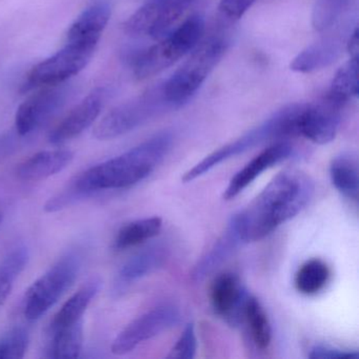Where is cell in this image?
Masks as SVG:
<instances>
[{
    "label": "cell",
    "instance_id": "7a4b0ae2",
    "mask_svg": "<svg viewBox=\"0 0 359 359\" xmlns=\"http://www.w3.org/2000/svg\"><path fill=\"white\" fill-rule=\"evenodd\" d=\"M314 191V182L306 173L283 172L245 210L232 217L230 224L241 243L260 241L302 211Z\"/></svg>",
    "mask_w": 359,
    "mask_h": 359
},
{
    "label": "cell",
    "instance_id": "7c38bea8",
    "mask_svg": "<svg viewBox=\"0 0 359 359\" xmlns=\"http://www.w3.org/2000/svg\"><path fill=\"white\" fill-rule=\"evenodd\" d=\"M107 96L104 88H95L52 130L49 142L60 144L81 135L100 116Z\"/></svg>",
    "mask_w": 359,
    "mask_h": 359
},
{
    "label": "cell",
    "instance_id": "2e32d148",
    "mask_svg": "<svg viewBox=\"0 0 359 359\" xmlns=\"http://www.w3.org/2000/svg\"><path fill=\"white\" fill-rule=\"evenodd\" d=\"M167 258V248L161 245H153L138 252L133 257L126 262L119 270L115 283L117 293L125 291L132 283L161 269Z\"/></svg>",
    "mask_w": 359,
    "mask_h": 359
},
{
    "label": "cell",
    "instance_id": "1f68e13d",
    "mask_svg": "<svg viewBox=\"0 0 359 359\" xmlns=\"http://www.w3.org/2000/svg\"><path fill=\"white\" fill-rule=\"evenodd\" d=\"M256 0H222L219 11L224 18L237 20L245 15V12L255 4Z\"/></svg>",
    "mask_w": 359,
    "mask_h": 359
},
{
    "label": "cell",
    "instance_id": "d4e9b609",
    "mask_svg": "<svg viewBox=\"0 0 359 359\" xmlns=\"http://www.w3.org/2000/svg\"><path fill=\"white\" fill-rule=\"evenodd\" d=\"M245 323L255 346L264 350L270 346L272 330L270 321L260 302L254 296H249L243 310V323Z\"/></svg>",
    "mask_w": 359,
    "mask_h": 359
},
{
    "label": "cell",
    "instance_id": "52a82bcc",
    "mask_svg": "<svg viewBox=\"0 0 359 359\" xmlns=\"http://www.w3.org/2000/svg\"><path fill=\"white\" fill-rule=\"evenodd\" d=\"M97 45L94 41H67L60 51L31 69L22 86L24 91L66 83L87 67Z\"/></svg>",
    "mask_w": 359,
    "mask_h": 359
},
{
    "label": "cell",
    "instance_id": "9c48e42d",
    "mask_svg": "<svg viewBox=\"0 0 359 359\" xmlns=\"http://www.w3.org/2000/svg\"><path fill=\"white\" fill-rule=\"evenodd\" d=\"M269 140H276V142L283 140V127H281L278 112L275 113L268 121H264L255 129L248 132L238 140L226 144L210 154L209 156L205 157L203 161L197 163L194 168L189 170L184 174L182 182H193L215 168L216 165H220L224 161L237 156V155L243 154V153L247 152L264 142H269Z\"/></svg>",
    "mask_w": 359,
    "mask_h": 359
},
{
    "label": "cell",
    "instance_id": "277c9868",
    "mask_svg": "<svg viewBox=\"0 0 359 359\" xmlns=\"http://www.w3.org/2000/svg\"><path fill=\"white\" fill-rule=\"evenodd\" d=\"M226 47V39L211 36L191 52L188 60L163 85V96L172 109L180 108L196 94L222 60Z\"/></svg>",
    "mask_w": 359,
    "mask_h": 359
},
{
    "label": "cell",
    "instance_id": "d590c367",
    "mask_svg": "<svg viewBox=\"0 0 359 359\" xmlns=\"http://www.w3.org/2000/svg\"><path fill=\"white\" fill-rule=\"evenodd\" d=\"M3 220V214L0 213V222Z\"/></svg>",
    "mask_w": 359,
    "mask_h": 359
},
{
    "label": "cell",
    "instance_id": "30bf717a",
    "mask_svg": "<svg viewBox=\"0 0 359 359\" xmlns=\"http://www.w3.org/2000/svg\"><path fill=\"white\" fill-rule=\"evenodd\" d=\"M180 320V313L173 306L152 309L129 323L113 341L111 351L115 355L132 352L140 344L175 327Z\"/></svg>",
    "mask_w": 359,
    "mask_h": 359
},
{
    "label": "cell",
    "instance_id": "ffe728a7",
    "mask_svg": "<svg viewBox=\"0 0 359 359\" xmlns=\"http://www.w3.org/2000/svg\"><path fill=\"white\" fill-rule=\"evenodd\" d=\"M110 18V4L100 0L88 8L75 20L67 33V41H94L100 43Z\"/></svg>",
    "mask_w": 359,
    "mask_h": 359
},
{
    "label": "cell",
    "instance_id": "8fae6325",
    "mask_svg": "<svg viewBox=\"0 0 359 359\" xmlns=\"http://www.w3.org/2000/svg\"><path fill=\"white\" fill-rule=\"evenodd\" d=\"M72 90L68 85L49 86L22 102L16 112L15 128L20 136H26L43 127L66 104Z\"/></svg>",
    "mask_w": 359,
    "mask_h": 359
},
{
    "label": "cell",
    "instance_id": "e575fe53",
    "mask_svg": "<svg viewBox=\"0 0 359 359\" xmlns=\"http://www.w3.org/2000/svg\"><path fill=\"white\" fill-rule=\"evenodd\" d=\"M346 49L350 53L351 58H358L359 53V35L358 29H355L354 32L350 35L348 43H346Z\"/></svg>",
    "mask_w": 359,
    "mask_h": 359
},
{
    "label": "cell",
    "instance_id": "cb8c5ba5",
    "mask_svg": "<svg viewBox=\"0 0 359 359\" xmlns=\"http://www.w3.org/2000/svg\"><path fill=\"white\" fill-rule=\"evenodd\" d=\"M358 95V58H351L336 73L325 97L344 108L346 102Z\"/></svg>",
    "mask_w": 359,
    "mask_h": 359
},
{
    "label": "cell",
    "instance_id": "f546056e",
    "mask_svg": "<svg viewBox=\"0 0 359 359\" xmlns=\"http://www.w3.org/2000/svg\"><path fill=\"white\" fill-rule=\"evenodd\" d=\"M29 334L24 327H15L0 337V358H24L29 346Z\"/></svg>",
    "mask_w": 359,
    "mask_h": 359
},
{
    "label": "cell",
    "instance_id": "ac0fdd59",
    "mask_svg": "<svg viewBox=\"0 0 359 359\" xmlns=\"http://www.w3.org/2000/svg\"><path fill=\"white\" fill-rule=\"evenodd\" d=\"M344 41L338 36L327 37L313 43L298 54L291 62L292 71L298 73H311L323 70L331 66L342 53Z\"/></svg>",
    "mask_w": 359,
    "mask_h": 359
},
{
    "label": "cell",
    "instance_id": "83f0119b",
    "mask_svg": "<svg viewBox=\"0 0 359 359\" xmlns=\"http://www.w3.org/2000/svg\"><path fill=\"white\" fill-rule=\"evenodd\" d=\"M330 278V269L320 259L304 262L296 273L295 287L304 295H314L320 292Z\"/></svg>",
    "mask_w": 359,
    "mask_h": 359
},
{
    "label": "cell",
    "instance_id": "e0dca14e",
    "mask_svg": "<svg viewBox=\"0 0 359 359\" xmlns=\"http://www.w3.org/2000/svg\"><path fill=\"white\" fill-rule=\"evenodd\" d=\"M74 158L69 150L41 151L18 165L16 174L24 182H41L66 169Z\"/></svg>",
    "mask_w": 359,
    "mask_h": 359
},
{
    "label": "cell",
    "instance_id": "603a6c76",
    "mask_svg": "<svg viewBox=\"0 0 359 359\" xmlns=\"http://www.w3.org/2000/svg\"><path fill=\"white\" fill-rule=\"evenodd\" d=\"M163 228V219L159 217L144 218L123 226L114 239V248L118 251L142 245L157 236Z\"/></svg>",
    "mask_w": 359,
    "mask_h": 359
},
{
    "label": "cell",
    "instance_id": "3957f363",
    "mask_svg": "<svg viewBox=\"0 0 359 359\" xmlns=\"http://www.w3.org/2000/svg\"><path fill=\"white\" fill-rule=\"evenodd\" d=\"M205 33L201 16L189 18L152 47L142 50L134 57V76L140 81L150 79L188 55L197 47Z\"/></svg>",
    "mask_w": 359,
    "mask_h": 359
},
{
    "label": "cell",
    "instance_id": "5b68a950",
    "mask_svg": "<svg viewBox=\"0 0 359 359\" xmlns=\"http://www.w3.org/2000/svg\"><path fill=\"white\" fill-rule=\"evenodd\" d=\"M83 260L81 249L72 250L32 283L24 299V314L28 320L41 318L70 289L79 277Z\"/></svg>",
    "mask_w": 359,
    "mask_h": 359
},
{
    "label": "cell",
    "instance_id": "4fadbf2b",
    "mask_svg": "<svg viewBox=\"0 0 359 359\" xmlns=\"http://www.w3.org/2000/svg\"><path fill=\"white\" fill-rule=\"evenodd\" d=\"M342 107L327 97L315 104H304L300 114L299 136L317 144L331 142L337 134Z\"/></svg>",
    "mask_w": 359,
    "mask_h": 359
},
{
    "label": "cell",
    "instance_id": "9a60e30c",
    "mask_svg": "<svg viewBox=\"0 0 359 359\" xmlns=\"http://www.w3.org/2000/svg\"><path fill=\"white\" fill-rule=\"evenodd\" d=\"M293 152V148L287 140H280L262 151L255 158L252 159L241 171L235 174L230 180L228 188L224 193V198L231 201L238 196L249 184H251L262 172L276 163L287 159Z\"/></svg>",
    "mask_w": 359,
    "mask_h": 359
},
{
    "label": "cell",
    "instance_id": "5bb4252c",
    "mask_svg": "<svg viewBox=\"0 0 359 359\" xmlns=\"http://www.w3.org/2000/svg\"><path fill=\"white\" fill-rule=\"evenodd\" d=\"M249 296L241 278L231 272L218 275L212 283L210 293L216 314L232 325L243 323V310Z\"/></svg>",
    "mask_w": 359,
    "mask_h": 359
},
{
    "label": "cell",
    "instance_id": "d6a6232c",
    "mask_svg": "<svg viewBox=\"0 0 359 359\" xmlns=\"http://www.w3.org/2000/svg\"><path fill=\"white\" fill-rule=\"evenodd\" d=\"M309 357L312 359H357L358 353L331 346H316L311 350Z\"/></svg>",
    "mask_w": 359,
    "mask_h": 359
},
{
    "label": "cell",
    "instance_id": "4dcf8cb0",
    "mask_svg": "<svg viewBox=\"0 0 359 359\" xmlns=\"http://www.w3.org/2000/svg\"><path fill=\"white\" fill-rule=\"evenodd\" d=\"M197 338L195 333L194 325L189 323L182 332L180 339L175 346L170 351L167 358L172 359H192L196 355Z\"/></svg>",
    "mask_w": 359,
    "mask_h": 359
},
{
    "label": "cell",
    "instance_id": "7402d4cb",
    "mask_svg": "<svg viewBox=\"0 0 359 359\" xmlns=\"http://www.w3.org/2000/svg\"><path fill=\"white\" fill-rule=\"evenodd\" d=\"M243 245L236 231L229 224L226 232L218 239L217 243L208 252L207 255L203 257L195 266L193 272V278L195 280H203V278L211 274L222 262H226L238 245Z\"/></svg>",
    "mask_w": 359,
    "mask_h": 359
},
{
    "label": "cell",
    "instance_id": "ba28073f",
    "mask_svg": "<svg viewBox=\"0 0 359 359\" xmlns=\"http://www.w3.org/2000/svg\"><path fill=\"white\" fill-rule=\"evenodd\" d=\"M194 0H148L123 25L132 36H150L161 41L174 30Z\"/></svg>",
    "mask_w": 359,
    "mask_h": 359
},
{
    "label": "cell",
    "instance_id": "8992f818",
    "mask_svg": "<svg viewBox=\"0 0 359 359\" xmlns=\"http://www.w3.org/2000/svg\"><path fill=\"white\" fill-rule=\"evenodd\" d=\"M167 109H172L163 96V86L123 102L107 113L94 129V136L109 140L125 135Z\"/></svg>",
    "mask_w": 359,
    "mask_h": 359
},
{
    "label": "cell",
    "instance_id": "4316f807",
    "mask_svg": "<svg viewBox=\"0 0 359 359\" xmlns=\"http://www.w3.org/2000/svg\"><path fill=\"white\" fill-rule=\"evenodd\" d=\"M50 356L56 359L77 358L83 344V320L51 333Z\"/></svg>",
    "mask_w": 359,
    "mask_h": 359
},
{
    "label": "cell",
    "instance_id": "484cf974",
    "mask_svg": "<svg viewBox=\"0 0 359 359\" xmlns=\"http://www.w3.org/2000/svg\"><path fill=\"white\" fill-rule=\"evenodd\" d=\"M28 260V249L18 245L0 262V308L7 302L16 279L26 269Z\"/></svg>",
    "mask_w": 359,
    "mask_h": 359
},
{
    "label": "cell",
    "instance_id": "f1b7e54d",
    "mask_svg": "<svg viewBox=\"0 0 359 359\" xmlns=\"http://www.w3.org/2000/svg\"><path fill=\"white\" fill-rule=\"evenodd\" d=\"M350 1L351 0H316L313 8V28L318 32L329 30L348 9Z\"/></svg>",
    "mask_w": 359,
    "mask_h": 359
},
{
    "label": "cell",
    "instance_id": "d6986e66",
    "mask_svg": "<svg viewBox=\"0 0 359 359\" xmlns=\"http://www.w3.org/2000/svg\"><path fill=\"white\" fill-rule=\"evenodd\" d=\"M100 287H102V280L97 277L88 280L79 291L75 292L65 302L64 306L56 313L53 320L51 321V325H50V332L54 333L58 330L64 329V327L83 320V314L93 298L97 295Z\"/></svg>",
    "mask_w": 359,
    "mask_h": 359
},
{
    "label": "cell",
    "instance_id": "6da1fadb",
    "mask_svg": "<svg viewBox=\"0 0 359 359\" xmlns=\"http://www.w3.org/2000/svg\"><path fill=\"white\" fill-rule=\"evenodd\" d=\"M171 146V134H158L119 156L89 168L48 201L46 212L54 213L66 209L100 191L116 190L138 184L156 169Z\"/></svg>",
    "mask_w": 359,
    "mask_h": 359
},
{
    "label": "cell",
    "instance_id": "44dd1931",
    "mask_svg": "<svg viewBox=\"0 0 359 359\" xmlns=\"http://www.w3.org/2000/svg\"><path fill=\"white\" fill-rule=\"evenodd\" d=\"M358 163L353 155H338L330 165L332 184L346 198L357 201L359 191Z\"/></svg>",
    "mask_w": 359,
    "mask_h": 359
},
{
    "label": "cell",
    "instance_id": "836d02e7",
    "mask_svg": "<svg viewBox=\"0 0 359 359\" xmlns=\"http://www.w3.org/2000/svg\"><path fill=\"white\" fill-rule=\"evenodd\" d=\"M16 148V138L13 134L0 135V161L11 154Z\"/></svg>",
    "mask_w": 359,
    "mask_h": 359
}]
</instances>
